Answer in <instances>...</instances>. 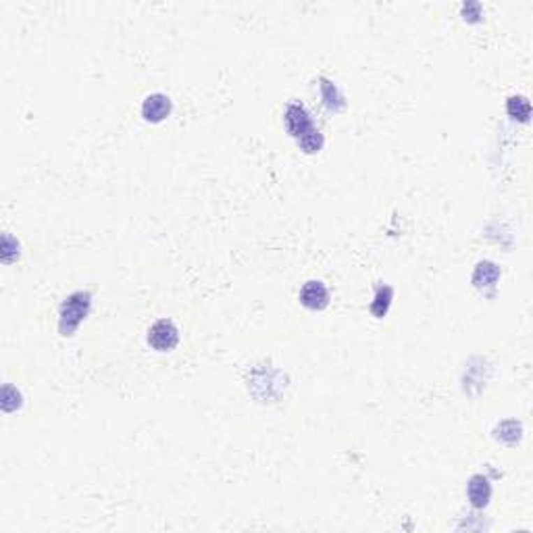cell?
<instances>
[{
    "mask_svg": "<svg viewBox=\"0 0 533 533\" xmlns=\"http://www.w3.org/2000/svg\"><path fill=\"white\" fill-rule=\"evenodd\" d=\"M90 311V294L88 292H75L69 296L63 307H61V333L71 335L78 325L84 321V317Z\"/></svg>",
    "mask_w": 533,
    "mask_h": 533,
    "instance_id": "cell-1",
    "label": "cell"
},
{
    "mask_svg": "<svg viewBox=\"0 0 533 533\" xmlns=\"http://www.w3.org/2000/svg\"><path fill=\"white\" fill-rule=\"evenodd\" d=\"M177 339H180V333L171 321H159L148 331V344L159 352L173 350L177 346Z\"/></svg>",
    "mask_w": 533,
    "mask_h": 533,
    "instance_id": "cell-2",
    "label": "cell"
},
{
    "mask_svg": "<svg viewBox=\"0 0 533 533\" xmlns=\"http://www.w3.org/2000/svg\"><path fill=\"white\" fill-rule=\"evenodd\" d=\"M286 127L296 140H302L305 136L315 131V125H313L307 108L302 105H290L288 107V110H286Z\"/></svg>",
    "mask_w": 533,
    "mask_h": 533,
    "instance_id": "cell-3",
    "label": "cell"
},
{
    "mask_svg": "<svg viewBox=\"0 0 533 533\" xmlns=\"http://www.w3.org/2000/svg\"><path fill=\"white\" fill-rule=\"evenodd\" d=\"M300 302H302L307 309H313V311L325 309L327 302H329L327 288H325L321 282H309V284H305V288L300 290Z\"/></svg>",
    "mask_w": 533,
    "mask_h": 533,
    "instance_id": "cell-4",
    "label": "cell"
},
{
    "mask_svg": "<svg viewBox=\"0 0 533 533\" xmlns=\"http://www.w3.org/2000/svg\"><path fill=\"white\" fill-rule=\"evenodd\" d=\"M171 112V101L163 94H152L144 101L142 105V115L148 119V121H163L167 115Z\"/></svg>",
    "mask_w": 533,
    "mask_h": 533,
    "instance_id": "cell-5",
    "label": "cell"
},
{
    "mask_svg": "<svg viewBox=\"0 0 533 533\" xmlns=\"http://www.w3.org/2000/svg\"><path fill=\"white\" fill-rule=\"evenodd\" d=\"M490 496H492V488H490L488 479L481 477V475H475L469 481V500H471V504L477 506V509H483L488 504Z\"/></svg>",
    "mask_w": 533,
    "mask_h": 533,
    "instance_id": "cell-6",
    "label": "cell"
},
{
    "mask_svg": "<svg viewBox=\"0 0 533 533\" xmlns=\"http://www.w3.org/2000/svg\"><path fill=\"white\" fill-rule=\"evenodd\" d=\"M498 277H500V271H498L496 265H492V263H479L477 269H475L473 282H475V286L481 288V286H494Z\"/></svg>",
    "mask_w": 533,
    "mask_h": 533,
    "instance_id": "cell-7",
    "label": "cell"
},
{
    "mask_svg": "<svg viewBox=\"0 0 533 533\" xmlns=\"http://www.w3.org/2000/svg\"><path fill=\"white\" fill-rule=\"evenodd\" d=\"M390 302H392V288H379L377 294H375V300L371 305V313L375 317H384L390 309Z\"/></svg>",
    "mask_w": 533,
    "mask_h": 533,
    "instance_id": "cell-8",
    "label": "cell"
},
{
    "mask_svg": "<svg viewBox=\"0 0 533 533\" xmlns=\"http://www.w3.org/2000/svg\"><path fill=\"white\" fill-rule=\"evenodd\" d=\"M506 110L513 119H519V121H527L530 119V112H532V107L527 103V98L523 96H513L506 105Z\"/></svg>",
    "mask_w": 533,
    "mask_h": 533,
    "instance_id": "cell-9",
    "label": "cell"
},
{
    "mask_svg": "<svg viewBox=\"0 0 533 533\" xmlns=\"http://www.w3.org/2000/svg\"><path fill=\"white\" fill-rule=\"evenodd\" d=\"M321 90H323V98H325V105H329L331 108L342 107V96L337 94V90H335V86H333V84H329V82H325V80H323V84H321Z\"/></svg>",
    "mask_w": 533,
    "mask_h": 533,
    "instance_id": "cell-10",
    "label": "cell"
}]
</instances>
